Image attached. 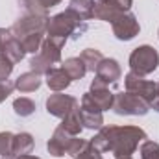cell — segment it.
I'll list each match as a JSON object with an SVG mask.
<instances>
[{
	"label": "cell",
	"mask_w": 159,
	"mask_h": 159,
	"mask_svg": "<svg viewBox=\"0 0 159 159\" xmlns=\"http://www.w3.org/2000/svg\"><path fill=\"white\" fill-rule=\"evenodd\" d=\"M143 141H146V133L139 126H102L91 139V144L100 152H111L115 157H126L131 156Z\"/></svg>",
	"instance_id": "6da1fadb"
},
{
	"label": "cell",
	"mask_w": 159,
	"mask_h": 159,
	"mask_svg": "<svg viewBox=\"0 0 159 159\" xmlns=\"http://www.w3.org/2000/svg\"><path fill=\"white\" fill-rule=\"evenodd\" d=\"M80 26H83V20L70 9H65L54 17L48 19L46 22V34L48 37H59V39H69V35H72Z\"/></svg>",
	"instance_id": "7a4b0ae2"
},
{
	"label": "cell",
	"mask_w": 159,
	"mask_h": 159,
	"mask_svg": "<svg viewBox=\"0 0 159 159\" xmlns=\"http://www.w3.org/2000/svg\"><path fill=\"white\" fill-rule=\"evenodd\" d=\"M159 65V54L157 50L150 44H143L137 46L131 54H129V69L133 74L137 76H148L152 74Z\"/></svg>",
	"instance_id": "3957f363"
},
{
	"label": "cell",
	"mask_w": 159,
	"mask_h": 159,
	"mask_svg": "<svg viewBox=\"0 0 159 159\" xmlns=\"http://www.w3.org/2000/svg\"><path fill=\"white\" fill-rule=\"evenodd\" d=\"M48 15H39V13H24L20 19L15 20V24L9 28L11 35L15 39H22L30 34H44L46 32V22H48Z\"/></svg>",
	"instance_id": "277c9868"
},
{
	"label": "cell",
	"mask_w": 159,
	"mask_h": 159,
	"mask_svg": "<svg viewBox=\"0 0 159 159\" xmlns=\"http://www.w3.org/2000/svg\"><path fill=\"white\" fill-rule=\"evenodd\" d=\"M117 115H133V117H139V115H146L148 109H150V104L133 94V93H117L115 94V100H113V107H111Z\"/></svg>",
	"instance_id": "5b68a950"
},
{
	"label": "cell",
	"mask_w": 159,
	"mask_h": 159,
	"mask_svg": "<svg viewBox=\"0 0 159 159\" xmlns=\"http://www.w3.org/2000/svg\"><path fill=\"white\" fill-rule=\"evenodd\" d=\"M124 85H126V91L128 93H133V94L144 98L150 104V107H152V102H154V98L157 94V83L148 81V80H144L143 76H137L133 72H128L126 78H124Z\"/></svg>",
	"instance_id": "8992f818"
},
{
	"label": "cell",
	"mask_w": 159,
	"mask_h": 159,
	"mask_svg": "<svg viewBox=\"0 0 159 159\" xmlns=\"http://www.w3.org/2000/svg\"><path fill=\"white\" fill-rule=\"evenodd\" d=\"M111 26H113V35L119 41H131V39H135L139 35V32H141L137 17L133 13H128V11L119 15L111 22Z\"/></svg>",
	"instance_id": "52a82bcc"
},
{
	"label": "cell",
	"mask_w": 159,
	"mask_h": 159,
	"mask_svg": "<svg viewBox=\"0 0 159 159\" xmlns=\"http://www.w3.org/2000/svg\"><path fill=\"white\" fill-rule=\"evenodd\" d=\"M76 107H80L78 100L74 96H70V94L56 93V94H50L48 100H46V111L52 117H57V119H65Z\"/></svg>",
	"instance_id": "ba28073f"
},
{
	"label": "cell",
	"mask_w": 159,
	"mask_h": 159,
	"mask_svg": "<svg viewBox=\"0 0 159 159\" xmlns=\"http://www.w3.org/2000/svg\"><path fill=\"white\" fill-rule=\"evenodd\" d=\"M80 115H81V122L83 128L87 129H100L104 124V117H102V109L93 102L91 94L85 93L81 98V107H80Z\"/></svg>",
	"instance_id": "9c48e42d"
},
{
	"label": "cell",
	"mask_w": 159,
	"mask_h": 159,
	"mask_svg": "<svg viewBox=\"0 0 159 159\" xmlns=\"http://www.w3.org/2000/svg\"><path fill=\"white\" fill-rule=\"evenodd\" d=\"M72 139H74V135H70V133L65 131L61 126H57V128L54 129V133H52L48 144H46L50 156H54V157H63V156L67 154V150H69Z\"/></svg>",
	"instance_id": "30bf717a"
},
{
	"label": "cell",
	"mask_w": 159,
	"mask_h": 159,
	"mask_svg": "<svg viewBox=\"0 0 159 159\" xmlns=\"http://www.w3.org/2000/svg\"><path fill=\"white\" fill-rule=\"evenodd\" d=\"M89 94H91L93 102H94V104H96V106H98L102 111H107V109H111V107H113V100H115V94L109 91V87H107L104 81H100L98 78L93 80Z\"/></svg>",
	"instance_id": "8fae6325"
},
{
	"label": "cell",
	"mask_w": 159,
	"mask_h": 159,
	"mask_svg": "<svg viewBox=\"0 0 159 159\" xmlns=\"http://www.w3.org/2000/svg\"><path fill=\"white\" fill-rule=\"evenodd\" d=\"M96 78L100 80V81H104L107 87L109 85H113V83H117L122 76V70H120V65L117 59H111V57H104L102 61H100V65L96 67Z\"/></svg>",
	"instance_id": "7c38bea8"
},
{
	"label": "cell",
	"mask_w": 159,
	"mask_h": 159,
	"mask_svg": "<svg viewBox=\"0 0 159 159\" xmlns=\"http://www.w3.org/2000/svg\"><path fill=\"white\" fill-rule=\"evenodd\" d=\"M126 13L117 0H94V11H93V17L100 19V20H106V22H113L119 15Z\"/></svg>",
	"instance_id": "4fadbf2b"
},
{
	"label": "cell",
	"mask_w": 159,
	"mask_h": 159,
	"mask_svg": "<svg viewBox=\"0 0 159 159\" xmlns=\"http://www.w3.org/2000/svg\"><path fill=\"white\" fill-rule=\"evenodd\" d=\"M65 39H59V37H46L43 39V44H41L39 54L44 56L50 63H59L61 61V48L65 46Z\"/></svg>",
	"instance_id": "5bb4252c"
},
{
	"label": "cell",
	"mask_w": 159,
	"mask_h": 159,
	"mask_svg": "<svg viewBox=\"0 0 159 159\" xmlns=\"http://www.w3.org/2000/svg\"><path fill=\"white\" fill-rule=\"evenodd\" d=\"M44 76H46V85H48L54 93H61V91H65V89L70 85V81H72L70 76H69L61 67H59V69H56V67L50 69Z\"/></svg>",
	"instance_id": "9a60e30c"
},
{
	"label": "cell",
	"mask_w": 159,
	"mask_h": 159,
	"mask_svg": "<svg viewBox=\"0 0 159 159\" xmlns=\"http://www.w3.org/2000/svg\"><path fill=\"white\" fill-rule=\"evenodd\" d=\"M24 54H26V50L22 48L20 41L15 39V37L11 35V32H9V37L6 39L4 48H2V56H6L11 63H19V61H22Z\"/></svg>",
	"instance_id": "2e32d148"
},
{
	"label": "cell",
	"mask_w": 159,
	"mask_h": 159,
	"mask_svg": "<svg viewBox=\"0 0 159 159\" xmlns=\"http://www.w3.org/2000/svg\"><path fill=\"white\" fill-rule=\"evenodd\" d=\"M34 150V137L26 131H20L13 135V144H11V154L13 156H24Z\"/></svg>",
	"instance_id": "e0dca14e"
},
{
	"label": "cell",
	"mask_w": 159,
	"mask_h": 159,
	"mask_svg": "<svg viewBox=\"0 0 159 159\" xmlns=\"http://www.w3.org/2000/svg\"><path fill=\"white\" fill-rule=\"evenodd\" d=\"M41 87V76L35 72H24L15 80V89H19L20 93H34Z\"/></svg>",
	"instance_id": "ac0fdd59"
},
{
	"label": "cell",
	"mask_w": 159,
	"mask_h": 159,
	"mask_svg": "<svg viewBox=\"0 0 159 159\" xmlns=\"http://www.w3.org/2000/svg\"><path fill=\"white\" fill-rule=\"evenodd\" d=\"M61 69L70 76L72 81L74 80H81L87 74V67H85V63H83L81 57H69V59H65L63 65H61Z\"/></svg>",
	"instance_id": "d6986e66"
},
{
	"label": "cell",
	"mask_w": 159,
	"mask_h": 159,
	"mask_svg": "<svg viewBox=\"0 0 159 159\" xmlns=\"http://www.w3.org/2000/svg\"><path fill=\"white\" fill-rule=\"evenodd\" d=\"M65 131H69L70 135H80L81 129H83V122H81V115H80V107L72 109L65 119H61V124H59Z\"/></svg>",
	"instance_id": "ffe728a7"
},
{
	"label": "cell",
	"mask_w": 159,
	"mask_h": 159,
	"mask_svg": "<svg viewBox=\"0 0 159 159\" xmlns=\"http://www.w3.org/2000/svg\"><path fill=\"white\" fill-rule=\"evenodd\" d=\"M69 9H70V11H74L80 19L85 22V20L93 19L94 0H70V2H69Z\"/></svg>",
	"instance_id": "44dd1931"
},
{
	"label": "cell",
	"mask_w": 159,
	"mask_h": 159,
	"mask_svg": "<svg viewBox=\"0 0 159 159\" xmlns=\"http://www.w3.org/2000/svg\"><path fill=\"white\" fill-rule=\"evenodd\" d=\"M81 59H83V63H85V67H87V70H96V67L100 65V61L104 59V56H102V52L100 50H96V48H85L83 52H81V56H80Z\"/></svg>",
	"instance_id": "7402d4cb"
},
{
	"label": "cell",
	"mask_w": 159,
	"mask_h": 159,
	"mask_svg": "<svg viewBox=\"0 0 159 159\" xmlns=\"http://www.w3.org/2000/svg\"><path fill=\"white\" fill-rule=\"evenodd\" d=\"M13 109L19 117H30V115L35 113V102L26 98V96H20L13 102Z\"/></svg>",
	"instance_id": "603a6c76"
},
{
	"label": "cell",
	"mask_w": 159,
	"mask_h": 159,
	"mask_svg": "<svg viewBox=\"0 0 159 159\" xmlns=\"http://www.w3.org/2000/svg\"><path fill=\"white\" fill-rule=\"evenodd\" d=\"M30 69H32V72H35V74H46L50 69H54V63H50L44 56H41L39 52L32 57V61H30Z\"/></svg>",
	"instance_id": "cb8c5ba5"
},
{
	"label": "cell",
	"mask_w": 159,
	"mask_h": 159,
	"mask_svg": "<svg viewBox=\"0 0 159 159\" xmlns=\"http://www.w3.org/2000/svg\"><path fill=\"white\" fill-rule=\"evenodd\" d=\"M141 159H159V144L154 141H143Z\"/></svg>",
	"instance_id": "d4e9b609"
},
{
	"label": "cell",
	"mask_w": 159,
	"mask_h": 159,
	"mask_svg": "<svg viewBox=\"0 0 159 159\" xmlns=\"http://www.w3.org/2000/svg\"><path fill=\"white\" fill-rule=\"evenodd\" d=\"M89 144V141H85V139H78V137H74L72 141H70V146H69V150H67V154L70 156V157L78 159V156L83 152V148Z\"/></svg>",
	"instance_id": "484cf974"
},
{
	"label": "cell",
	"mask_w": 159,
	"mask_h": 159,
	"mask_svg": "<svg viewBox=\"0 0 159 159\" xmlns=\"http://www.w3.org/2000/svg\"><path fill=\"white\" fill-rule=\"evenodd\" d=\"M11 144H13V133L11 131H2L0 133V156H9L11 154Z\"/></svg>",
	"instance_id": "4316f807"
},
{
	"label": "cell",
	"mask_w": 159,
	"mask_h": 159,
	"mask_svg": "<svg viewBox=\"0 0 159 159\" xmlns=\"http://www.w3.org/2000/svg\"><path fill=\"white\" fill-rule=\"evenodd\" d=\"M13 65H15V63H11L6 56L0 54V81H6V80L11 76V72H13Z\"/></svg>",
	"instance_id": "83f0119b"
},
{
	"label": "cell",
	"mask_w": 159,
	"mask_h": 159,
	"mask_svg": "<svg viewBox=\"0 0 159 159\" xmlns=\"http://www.w3.org/2000/svg\"><path fill=\"white\" fill-rule=\"evenodd\" d=\"M78 159H104V157H102V152L96 150V148L91 144V141H89V144L83 148V152L78 156Z\"/></svg>",
	"instance_id": "f1b7e54d"
},
{
	"label": "cell",
	"mask_w": 159,
	"mask_h": 159,
	"mask_svg": "<svg viewBox=\"0 0 159 159\" xmlns=\"http://www.w3.org/2000/svg\"><path fill=\"white\" fill-rule=\"evenodd\" d=\"M13 89H15V83H11L9 80H6V81H0V104L13 93Z\"/></svg>",
	"instance_id": "f546056e"
},
{
	"label": "cell",
	"mask_w": 159,
	"mask_h": 159,
	"mask_svg": "<svg viewBox=\"0 0 159 159\" xmlns=\"http://www.w3.org/2000/svg\"><path fill=\"white\" fill-rule=\"evenodd\" d=\"M37 6H41L43 9H48V7H54V6H57L61 0H34Z\"/></svg>",
	"instance_id": "4dcf8cb0"
},
{
	"label": "cell",
	"mask_w": 159,
	"mask_h": 159,
	"mask_svg": "<svg viewBox=\"0 0 159 159\" xmlns=\"http://www.w3.org/2000/svg\"><path fill=\"white\" fill-rule=\"evenodd\" d=\"M9 37V30H6V28H0V54H2V48H4V43L6 39Z\"/></svg>",
	"instance_id": "1f68e13d"
},
{
	"label": "cell",
	"mask_w": 159,
	"mask_h": 159,
	"mask_svg": "<svg viewBox=\"0 0 159 159\" xmlns=\"http://www.w3.org/2000/svg\"><path fill=\"white\" fill-rule=\"evenodd\" d=\"M152 107L159 111V81H157V94H156V98H154V102H152Z\"/></svg>",
	"instance_id": "d6a6232c"
},
{
	"label": "cell",
	"mask_w": 159,
	"mask_h": 159,
	"mask_svg": "<svg viewBox=\"0 0 159 159\" xmlns=\"http://www.w3.org/2000/svg\"><path fill=\"white\" fill-rule=\"evenodd\" d=\"M17 159H41V157H35V156H30V154H24V156H17Z\"/></svg>",
	"instance_id": "836d02e7"
},
{
	"label": "cell",
	"mask_w": 159,
	"mask_h": 159,
	"mask_svg": "<svg viewBox=\"0 0 159 159\" xmlns=\"http://www.w3.org/2000/svg\"><path fill=\"white\" fill-rule=\"evenodd\" d=\"M0 159H17L13 154H9V156H0Z\"/></svg>",
	"instance_id": "e575fe53"
},
{
	"label": "cell",
	"mask_w": 159,
	"mask_h": 159,
	"mask_svg": "<svg viewBox=\"0 0 159 159\" xmlns=\"http://www.w3.org/2000/svg\"><path fill=\"white\" fill-rule=\"evenodd\" d=\"M115 159H133L131 156H126V157H115Z\"/></svg>",
	"instance_id": "d590c367"
},
{
	"label": "cell",
	"mask_w": 159,
	"mask_h": 159,
	"mask_svg": "<svg viewBox=\"0 0 159 159\" xmlns=\"http://www.w3.org/2000/svg\"><path fill=\"white\" fill-rule=\"evenodd\" d=\"M157 37H159V30H157Z\"/></svg>",
	"instance_id": "8d00e7d4"
}]
</instances>
